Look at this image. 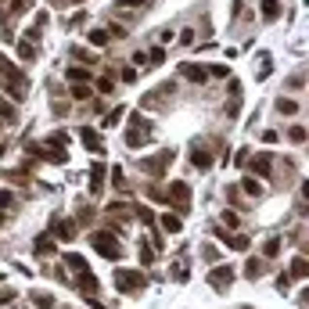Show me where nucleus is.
<instances>
[{
    "mask_svg": "<svg viewBox=\"0 0 309 309\" xmlns=\"http://www.w3.org/2000/svg\"><path fill=\"white\" fill-rule=\"evenodd\" d=\"M184 76L190 79V83H205V79H208V72H205L202 65H184Z\"/></svg>",
    "mask_w": 309,
    "mask_h": 309,
    "instance_id": "nucleus-5",
    "label": "nucleus"
},
{
    "mask_svg": "<svg viewBox=\"0 0 309 309\" xmlns=\"http://www.w3.org/2000/svg\"><path fill=\"white\" fill-rule=\"evenodd\" d=\"M90 244H94L97 256H104V259H119V256H122V248L115 244L112 234H94V238H90Z\"/></svg>",
    "mask_w": 309,
    "mask_h": 309,
    "instance_id": "nucleus-1",
    "label": "nucleus"
},
{
    "mask_svg": "<svg viewBox=\"0 0 309 309\" xmlns=\"http://www.w3.org/2000/svg\"><path fill=\"white\" fill-rule=\"evenodd\" d=\"M4 86L11 90L15 97H25V90H29V83H25V76H22V72H15V69H11V72L4 76Z\"/></svg>",
    "mask_w": 309,
    "mask_h": 309,
    "instance_id": "nucleus-2",
    "label": "nucleus"
},
{
    "mask_svg": "<svg viewBox=\"0 0 309 309\" xmlns=\"http://www.w3.org/2000/svg\"><path fill=\"white\" fill-rule=\"evenodd\" d=\"M226 244H230V248H238V252H244V248H248V238H244V234H238V238H230Z\"/></svg>",
    "mask_w": 309,
    "mask_h": 309,
    "instance_id": "nucleus-14",
    "label": "nucleus"
},
{
    "mask_svg": "<svg viewBox=\"0 0 309 309\" xmlns=\"http://www.w3.org/2000/svg\"><path fill=\"white\" fill-rule=\"evenodd\" d=\"M292 274H295V277H306V259H295V262H292Z\"/></svg>",
    "mask_w": 309,
    "mask_h": 309,
    "instance_id": "nucleus-19",
    "label": "nucleus"
},
{
    "mask_svg": "<svg viewBox=\"0 0 309 309\" xmlns=\"http://www.w3.org/2000/svg\"><path fill=\"white\" fill-rule=\"evenodd\" d=\"M72 97H76V101H86V97H90V86H83V83L72 86Z\"/></svg>",
    "mask_w": 309,
    "mask_h": 309,
    "instance_id": "nucleus-15",
    "label": "nucleus"
},
{
    "mask_svg": "<svg viewBox=\"0 0 309 309\" xmlns=\"http://www.w3.org/2000/svg\"><path fill=\"white\" fill-rule=\"evenodd\" d=\"M277 15H280V4H277V0H262V18H266V22H274Z\"/></svg>",
    "mask_w": 309,
    "mask_h": 309,
    "instance_id": "nucleus-9",
    "label": "nucleus"
},
{
    "mask_svg": "<svg viewBox=\"0 0 309 309\" xmlns=\"http://www.w3.org/2000/svg\"><path fill=\"white\" fill-rule=\"evenodd\" d=\"M69 266H72V270H76V274H86V262H83V259H79V256H69Z\"/></svg>",
    "mask_w": 309,
    "mask_h": 309,
    "instance_id": "nucleus-17",
    "label": "nucleus"
},
{
    "mask_svg": "<svg viewBox=\"0 0 309 309\" xmlns=\"http://www.w3.org/2000/svg\"><path fill=\"white\" fill-rule=\"evenodd\" d=\"M119 4H144V0H119Z\"/></svg>",
    "mask_w": 309,
    "mask_h": 309,
    "instance_id": "nucleus-24",
    "label": "nucleus"
},
{
    "mask_svg": "<svg viewBox=\"0 0 309 309\" xmlns=\"http://www.w3.org/2000/svg\"><path fill=\"white\" fill-rule=\"evenodd\" d=\"M65 76L72 79V83H86V79H90V72H86V69H69Z\"/></svg>",
    "mask_w": 309,
    "mask_h": 309,
    "instance_id": "nucleus-11",
    "label": "nucleus"
},
{
    "mask_svg": "<svg viewBox=\"0 0 309 309\" xmlns=\"http://www.w3.org/2000/svg\"><path fill=\"white\" fill-rule=\"evenodd\" d=\"M234 280V270L230 266H220V270H212V274H208V284H216V288H226Z\"/></svg>",
    "mask_w": 309,
    "mask_h": 309,
    "instance_id": "nucleus-4",
    "label": "nucleus"
},
{
    "mask_svg": "<svg viewBox=\"0 0 309 309\" xmlns=\"http://www.w3.org/2000/svg\"><path fill=\"white\" fill-rule=\"evenodd\" d=\"M126 144H130V148H140V144H148V133L130 130V133H126Z\"/></svg>",
    "mask_w": 309,
    "mask_h": 309,
    "instance_id": "nucleus-10",
    "label": "nucleus"
},
{
    "mask_svg": "<svg viewBox=\"0 0 309 309\" xmlns=\"http://www.w3.org/2000/svg\"><path fill=\"white\" fill-rule=\"evenodd\" d=\"M83 144H86V148L90 151H97V154H101L104 148H101V137H97V133L94 130H83Z\"/></svg>",
    "mask_w": 309,
    "mask_h": 309,
    "instance_id": "nucleus-8",
    "label": "nucleus"
},
{
    "mask_svg": "<svg viewBox=\"0 0 309 309\" xmlns=\"http://www.w3.org/2000/svg\"><path fill=\"white\" fill-rule=\"evenodd\" d=\"M101 187H104V166H94V172H90V190L97 194Z\"/></svg>",
    "mask_w": 309,
    "mask_h": 309,
    "instance_id": "nucleus-7",
    "label": "nucleus"
},
{
    "mask_svg": "<svg viewBox=\"0 0 309 309\" xmlns=\"http://www.w3.org/2000/svg\"><path fill=\"white\" fill-rule=\"evenodd\" d=\"M58 234H61V238H72V234H76V223H61Z\"/></svg>",
    "mask_w": 309,
    "mask_h": 309,
    "instance_id": "nucleus-20",
    "label": "nucleus"
},
{
    "mask_svg": "<svg viewBox=\"0 0 309 309\" xmlns=\"http://www.w3.org/2000/svg\"><path fill=\"white\" fill-rule=\"evenodd\" d=\"M0 223H4V216H0Z\"/></svg>",
    "mask_w": 309,
    "mask_h": 309,
    "instance_id": "nucleus-25",
    "label": "nucleus"
},
{
    "mask_svg": "<svg viewBox=\"0 0 309 309\" xmlns=\"http://www.w3.org/2000/svg\"><path fill=\"white\" fill-rule=\"evenodd\" d=\"M18 54H22L25 61H29V58H36V47H33V40H22V43H18Z\"/></svg>",
    "mask_w": 309,
    "mask_h": 309,
    "instance_id": "nucleus-12",
    "label": "nucleus"
},
{
    "mask_svg": "<svg viewBox=\"0 0 309 309\" xmlns=\"http://www.w3.org/2000/svg\"><path fill=\"white\" fill-rule=\"evenodd\" d=\"M115 284H119L122 292H137V288H144V277H140V274H126V270H119V274H115Z\"/></svg>",
    "mask_w": 309,
    "mask_h": 309,
    "instance_id": "nucleus-3",
    "label": "nucleus"
},
{
    "mask_svg": "<svg viewBox=\"0 0 309 309\" xmlns=\"http://www.w3.org/2000/svg\"><path fill=\"white\" fill-rule=\"evenodd\" d=\"M122 115H126V108H115V112H112V115H108V119H104V126H115V122L122 119Z\"/></svg>",
    "mask_w": 309,
    "mask_h": 309,
    "instance_id": "nucleus-18",
    "label": "nucleus"
},
{
    "mask_svg": "<svg viewBox=\"0 0 309 309\" xmlns=\"http://www.w3.org/2000/svg\"><path fill=\"white\" fill-rule=\"evenodd\" d=\"M169 194H172V202H176V205H187V202H190V190H187V184H172V190H169Z\"/></svg>",
    "mask_w": 309,
    "mask_h": 309,
    "instance_id": "nucleus-6",
    "label": "nucleus"
},
{
    "mask_svg": "<svg viewBox=\"0 0 309 309\" xmlns=\"http://www.w3.org/2000/svg\"><path fill=\"white\" fill-rule=\"evenodd\" d=\"M51 248H54V244H51V238H40V241H36V252H43V256H47Z\"/></svg>",
    "mask_w": 309,
    "mask_h": 309,
    "instance_id": "nucleus-21",
    "label": "nucleus"
},
{
    "mask_svg": "<svg viewBox=\"0 0 309 309\" xmlns=\"http://www.w3.org/2000/svg\"><path fill=\"white\" fill-rule=\"evenodd\" d=\"M86 40L94 43V47H104V43H108V33H101V29H94V33L86 36Z\"/></svg>",
    "mask_w": 309,
    "mask_h": 309,
    "instance_id": "nucleus-13",
    "label": "nucleus"
},
{
    "mask_svg": "<svg viewBox=\"0 0 309 309\" xmlns=\"http://www.w3.org/2000/svg\"><path fill=\"white\" fill-rule=\"evenodd\" d=\"M4 205H11V190H0V208Z\"/></svg>",
    "mask_w": 309,
    "mask_h": 309,
    "instance_id": "nucleus-22",
    "label": "nucleus"
},
{
    "mask_svg": "<svg viewBox=\"0 0 309 309\" xmlns=\"http://www.w3.org/2000/svg\"><path fill=\"white\" fill-rule=\"evenodd\" d=\"M162 226L166 230H180V216H162Z\"/></svg>",
    "mask_w": 309,
    "mask_h": 309,
    "instance_id": "nucleus-16",
    "label": "nucleus"
},
{
    "mask_svg": "<svg viewBox=\"0 0 309 309\" xmlns=\"http://www.w3.org/2000/svg\"><path fill=\"white\" fill-rule=\"evenodd\" d=\"M11 298H15V292H0V306H7Z\"/></svg>",
    "mask_w": 309,
    "mask_h": 309,
    "instance_id": "nucleus-23",
    "label": "nucleus"
}]
</instances>
